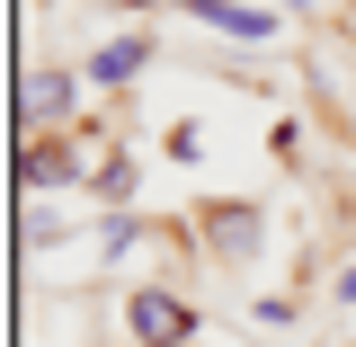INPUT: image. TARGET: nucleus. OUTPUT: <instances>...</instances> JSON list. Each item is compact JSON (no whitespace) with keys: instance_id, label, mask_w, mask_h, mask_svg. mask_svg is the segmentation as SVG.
<instances>
[{"instance_id":"1","label":"nucleus","mask_w":356,"mask_h":347,"mask_svg":"<svg viewBox=\"0 0 356 347\" xmlns=\"http://www.w3.org/2000/svg\"><path fill=\"white\" fill-rule=\"evenodd\" d=\"M125 330L143 347H187V339H196V303H178L170 285H143V294L125 303Z\"/></svg>"},{"instance_id":"2","label":"nucleus","mask_w":356,"mask_h":347,"mask_svg":"<svg viewBox=\"0 0 356 347\" xmlns=\"http://www.w3.org/2000/svg\"><path fill=\"white\" fill-rule=\"evenodd\" d=\"M205 232H214V259H250V250L267 241V214H259V205H214Z\"/></svg>"},{"instance_id":"3","label":"nucleus","mask_w":356,"mask_h":347,"mask_svg":"<svg viewBox=\"0 0 356 347\" xmlns=\"http://www.w3.org/2000/svg\"><path fill=\"white\" fill-rule=\"evenodd\" d=\"M187 18H205V27H222V36H241V45H267L276 36V18H259L250 0H178Z\"/></svg>"},{"instance_id":"4","label":"nucleus","mask_w":356,"mask_h":347,"mask_svg":"<svg viewBox=\"0 0 356 347\" xmlns=\"http://www.w3.org/2000/svg\"><path fill=\"white\" fill-rule=\"evenodd\" d=\"M18 107H27V125H63V116H72V81H63V72H27Z\"/></svg>"},{"instance_id":"5","label":"nucleus","mask_w":356,"mask_h":347,"mask_svg":"<svg viewBox=\"0 0 356 347\" xmlns=\"http://www.w3.org/2000/svg\"><path fill=\"white\" fill-rule=\"evenodd\" d=\"M143 63H152V45H143V36H116V45H98V63H89V81H98V89H116V81H134Z\"/></svg>"},{"instance_id":"6","label":"nucleus","mask_w":356,"mask_h":347,"mask_svg":"<svg viewBox=\"0 0 356 347\" xmlns=\"http://www.w3.org/2000/svg\"><path fill=\"white\" fill-rule=\"evenodd\" d=\"M72 170H81V161H72V143H27V161H18L27 187H63Z\"/></svg>"},{"instance_id":"7","label":"nucleus","mask_w":356,"mask_h":347,"mask_svg":"<svg viewBox=\"0 0 356 347\" xmlns=\"http://www.w3.org/2000/svg\"><path fill=\"white\" fill-rule=\"evenodd\" d=\"M134 232H143L134 214H107V223H98V241H107V259H125V250H134Z\"/></svg>"},{"instance_id":"8","label":"nucleus","mask_w":356,"mask_h":347,"mask_svg":"<svg viewBox=\"0 0 356 347\" xmlns=\"http://www.w3.org/2000/svg\"><path fill=\"white\" fill-rule=\"evenodd\" d=\"M98 196H134V161H107L98 170Z\"/></svg>"},{"instance_id":"9","label":"nucleus","mask_w":356,"mask_h":347,"mask_svg":"<svg viewBox=\"0 0 356 347\" xmlns=\"http://www.w3.org/2000/svg\"><path fill=\"white\" fill-rule=\"evenodd\" d=\"M339 303H348V312H356V267H348V276H339Z\"/></svg>"},{"instance_id":"10","label":"nucleus","mask_w":356,"mask_h":347,"mask_svg":"<svg viewBox=\"0 0 356 347\" xmlns=\"http://www.w3.org/2000/svg\"><path fill=\"white\" fill-rule=\"evenodd\" d=\"M285 9H303V0H285Z\"/></svg>"}]
</instances>
